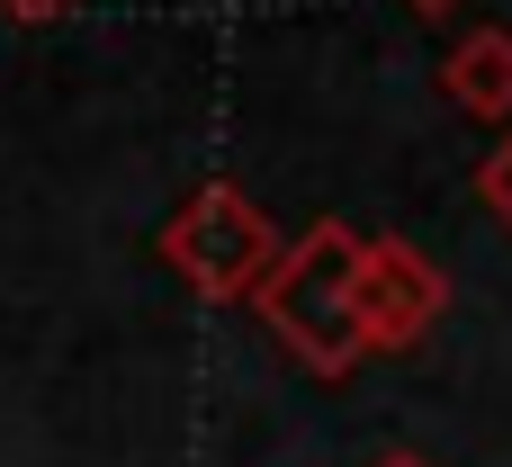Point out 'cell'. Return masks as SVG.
Wrapping results in <instances>:
<instances>
[{"label":"cell","mask_w":512,"mask_h":467,"mask_svg":"<svg viewBox=\"0 0 512 467\" xmlns=\"http://www.w3.org/2000/svg\"><path fill=\"white\" fill-rule=\"evenodd\" d=\"M378 467H432V459H414V450H387V459H378Z\"/></svg>","instance_id":"ba28073f"},{"label":"cell","mask_w":512,"mask_h":467,"mask_svg":"<svg viewBox=\"0 0 512 467\" xmlns=\"http://www.w3.org/2000/svg\"><path fill=\"white\" fill-rule=\"evenodd\" d=\"M477 198L495 207V225H512V135L486 144V162H477Z\"/></svg>","instance_id":"5b68a950"},{"label":"cell","mask_w":512,"mask_h":467,"mask_svg":"<svg viewBox=\"0 0 512 467\" xmlns=\"http://www.w3.org/2000/svg\"><path fill=\"white\" fill-rule=\"evenodd\" d=\"M9 18H54V9H72V0H0Z\"/></svg>","instance_id":"8992f818"},{"label":"cell","mask_w":512,"mask_h":467,"mask_svg":"<svg viewBox=\"0 0 512 467\" xmlns=\"http://www.w3.org/2000/svg\"><path fill=\"white\" fill-rule=\"evenodd\" d=\"M441 306H450L441 261L414 252L405 234H369V252H360V333H369V351H414L441 324Z\"/></svg>","instance_id":"3957f363"},{"label":"cell","mask_w":512,"mask_h":467,"mask_svg":"<svg viewBox=\"0 0 512 467\" xmlns=\"http://www.w3.org/2000/svg\"><path fill=\"white\" fill-rule=\"evenodd\" d=\"M441 90H450V108H468L477 126H504L512 117V27H468V36L441 54Z\"/></svg>","instance_id":"277c9868"},{"label":"cell","mask_w":512,"mask_h":467,"mask_svg":"<svg viewBox=\"0 0 512 467\" xmlns=\"http://www.w3.org/2000/svg\"><path fill=\"white\" fill-rule=\"evenodd\" d=\"M162 261L207 297V306H252L270 288V270L288 261V234L270 225V207L234 180H198L171 225H162Z\"/></svg>","instance_id":"7a4b0ae2"},{"label":"cell","mask_w":512,"mask_h":467,"mask_svg":"<svg viewBox=\"0 0 512 467\" xmlns=\"http://www.w3.org/2000/svg\"><path fill=\"white\" fill-rule=\"evenodd\" d=\"M405 9H414V18H450L459 0H405Z\"/></svg>","instance_id":"52a82bcc"},{"label":"cell","mask_w":512,"mask_h":467,"mask_svg":"<svg viewBox=\"0 0 512 467\" xmlns=\"http://www.w3.org/2000/svg\"><path fill=\"white\" fill-rule=\"evenodd\" d=\"M360 252H369V234H351L342 216H315L306 234H288V261L252 297V315L279 333V351H297V369H315V378H351L369 360V333H360Z\"/></svg>","instance_id":"6da1fadb"}]
</instances>
